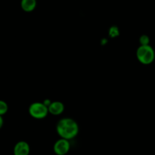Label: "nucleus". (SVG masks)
<instances>
[{"mask_svg":"<svg viewBox=\"0 0 155 155\" xmlns=\"http://www.w3.org/2000/svg\"><path fill=\"white\" fill-rule=\"evenodd\" d=\"M109 35L111 38H114L116 36H119V30L117 27H110V29L109 30Z\"/></svg>","mask_w":155,"mask_h":155,"instance_id":"9d476101","label":"nucleus"},{"mask_svg":"<svg viewBox=\"0 0 155 155\" xmlns=\"http://www.w3.org/2000/svg\"><path fill=\"white\" fill-rule=\"evenodd\" d=\"M56 131L61 138L71 140L78 135V124L72 118H62L57 124Z\"/></svg>","mask_w":155,"mask_h":155,"instance_id":"f257e3e1","label":"nucleus"},{"mask_svg":"<svg viewBox=\"0 0 155 155\" xmlns=\"http://www.w3.org/2000/svg\"><path fill=\"white\" fill-rule=\"evenodd\" d=\"M30 151V145L24 141H20L14 147V155H29Z\"/></svg>","mask_w":155,"mask_h":155,"instance_id":"39448f33","label":"nucleus"},{"mask_svg":"<svg viewBox=\"0 0 155 155\" xmlns=\"http://www.w3.org/2000/svg\"><path fill=\"white\" fill-rule=\"evenodd\" d=\"M70 148H71V144L69 140L63 138H61L60 139L56 141L53 147L54 152L57 155H66L69 152Z\"/></svg>","mask_w":155,"mask_h":155,"instance_id":"20e7f679","label":"nucleus"},{"mask_svg":"<svg viewBox=\"0 0 155 155\" xmlns=\"http://www.w3.org/2000/svg\"><path fill=\"white\" fill-rule=\"evenodd\" d=\"M8 110V106L7 103L5 101L0 100V115L3 116L5 114Z\"/></svg>","mask_w":155,"mask_h":155,"instance_id":"6e6552de","label":"nucleus"},{"mask_svg":"<svg viewBox=\"0 0 155 155\" xmlns=\"http://www.w3.org/2000/svg\"><path fill=\"white\" fill-rule=\"evenodd\" d=\"M48 108L43 102H36L33 103L29 107V114L32 117L35 119H43L48 115Z\"/></svg>","mask_w":155,"mask_h":155,"instance_id":"7ed1b4c3","label":"nucleus"},{"mask_svg":"<svg viewBox=\"0 0 155 155\" xmlns=\"http://www.w3.org/2000/svg\"><path fill=\"white\" fill-rule=\"evenodd\" d=\"M48 108L49 114L54 115V116H58V115L61 114L64 112V105L61 101H52L49 104Z\"/></svg>","mask_w":155,"mask_h":155,"instance_id":"423d86ee","label":"nucleus"},{"mask_svg":"<svg viewBox=\"0 0 155 155\" xmlns=\"http://www.w3.org/2000/svg\"><path fill=\"white\" fill-rule=\"evenodd\" d=\"M139 42L140 45H150V38L147 35H142L139 38Z\"/></svg>","mask_w":155,"mask_h":155,"instance_id":"1a4fd4ad","label":"nucleus"},{"mask_svg":"<svg viewBox=\"0 0 155 155\" xmlns=\"http://www.w3.org/2000/svg\"><path fill=\"white\" fill-rule=\"evenodd\" d=\"M136 58L142 64H151L155 59L154 49L150 45H140L136 51Z\"/></svg>","mask_w":155,"mask_h":155,"instance_id":"f03ea898","label":"nucleus"},{"mask_svg":"<svg viewBox=\"0 0 155 155\" xmlns=\"http://www.w3.org/2000/svg\"><path fill=\"white\" fill-rule=\"evenodd\" d=\"M36 0H21V7L26 12H31L36 8Z\"/></svg>","mask_w":155,"mask_h":155,"instance_id":"0eeeda50","label":"nucleus"},{"mask_svg":"<svg viewBox=\"0 0 155 155\" xmlns=\"http://www.w3.org/2000/svg\"><path fill=\"white\" fill-rule=\"evenodd\" d=\"M3 124H4V120H3L2 116L0 115V130H1L2 127H3Z\"/></svg>","mask_w":155,"mask_h":155,"instance_id":"9b49d317","label":"nucleus"}]
</instances>
